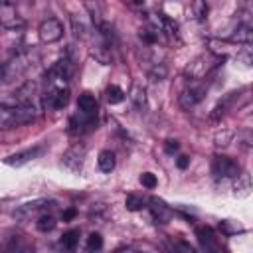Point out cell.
<instances>
[{"label":"cell","mask_w":253,"mask_h":253,"mask_svg":"<svg viewBox=\"0 0 253 253\" xmlns=\"http://www.w3.org/2000/svg\"><path fill=\"white\" fill-rule=\"evenodd\" d=\"M38 111L34 103H16V105H6L2 103L0 109V126L2 128H12L20 125H28L36 121Z\"/></svg>","instance_id":"cell-1"},{"label":"cell","mask_w":253,"mask_h":253,"mask_svg":"<svg viewBox=\"0 0 253 253\" xmlns=\"http://www.w3.org/2000/svg\"><path fill=\"white\" fill-rule=\"evenodd\" d=\"M223 55H217L213 51H206L202 55H198L196 59H192L184 71V75L190 79V81H202L204 77H208L213 69H217L221 63H223Z\"/></svg>","instance_id":"cell-2"},{"label":"cell","mask_w":253,"mask_h":253,"mask_svg":"<svg viewBox=\"0 0 253 253\" xmlns=\"http://www.w3.org/2000/svg\"><path fill=\"white\" fill-rule=\"evenodd\" d=\"M30 67V55L26 51H16L4 65H2V83L10 85L18 77L24 75V71Z\"/></svg>","instance_id":"cell-3"},{"label":"cell","mask_w":253,"mask_h":253,"mask_svg":"<svg viewBox=\"0 0 253 253\" xmlns=\"http://www.w3.org/2000/svg\"><path fill=\"white\" fill-rule=\"evenodd\" d=\"M69 103V87L67 83H49L43 93V107L47 111H59Z\"/></svg>","instance_id":"cell-4"},{"label":"cell","mask_w":253,"mask_h":253,"mask_svg":"<svg viewBox=\"0 0 253 253\" xmlns=\"http://www.w3.org/2000/svg\"><path fill=\"white\" fill-rule=\"evenodd\" d=\"M206 93H208V87H206L204 83H200V81H194L192 85H188V87H184V89L180 91L178 103H180V107H182L184 111H190V109H194L198 103L204 101Z\"/></svg>","instance_id":"cell-5"},{"label":"cell","mask_w":253,"mask_h":253,"mask_svg":"<svg viewBox=\"0 0 253 253\" xmlns=\"http://www.w3.org/2000/svg\"><path fill=\"white\" fill-rule=\"evenodd\" d=\"M49 206H53V202H49V200H34V202H26V204L18 206V208L12 211V217L18 219V221H28V219L40 215L42 211H45Z\"/></svg>","instance_id":"cell-6"},{"label":"cell","mask_w":253,"mask_h":253,"mask_svg":"<svg viewBox=\"0 0 253 253\" xmlns=\"http://www.w3.org/2000/svg\"><path fill=\"white\" fill-rule=\"evenodd\" d=\"M38 36L42 43H55L63 38V24L57 18H45L38 28Z\"/></svg>","instance_id":"cell-7"},{"label":"cell","mask_w":253,"mask_h":253,"mask_svg":"<svg viewBox=\"0 0 253 253\" xmlns=\"http://www.w3.org/2000/svg\"><path fill=\"white\" fill-rule=\"evenodd\" d=\"M85 154H87V148H85L81 142H77V144L69 146V148L63 152V156H61V164H63L69 172L77 174V172H81V168H83Z\"/></svg>","instance_id":"cell-8"},{"label":"cell","mask_w":253,"mask_h":253,"mask_svg":"<svg viewBox=\"0 0 253 253\" xmlns=\"http://www.w3.org/2000/svg\"><path fill=\"white\" fill-rule=\"evenodd\" d=\"M211 174L213 178H235L239 174V166L235 160H231L229 156L223 154H215L211 160Z\"/></svg>","instance_id":"cell-9"},{"label":"cell","mask_w":253,"mask_h":253,"mask_svg":"<svg viewBox=\"0 0 253 253\" xmlns=\"http://www.w3.org/2000/svg\"><path fill=\"white\" fill-rule=\"evenodd\" d=\"M0 24L6 30H18L24 26V18L18 14L16 4L12 0H2L0 4Z\"/></svg>","instance_id":"cell-10"},{"label":"cell","mask_w":253,"mask_h":253,"mask_svg":"<svg viewBox=\"0 0 253 253\" xmlns=\"http://www.w3.org/2000/svg\"><path fill=\"white\" fill-rule=\"evenodd\" d=\"M148 22H150L152 26H156V28H158L164 36H168V38H174V36L178 34V26H176V22L170 20L168 16H164V14H150Z\"/></svg>","instance_id":"cell-11"},{"label":"cell","mask_w":253,"mask_h":253,"mask_svg":"<svg viewBox=\"0 0 253 253\" xmlns=\"http://www.w3.org/2000/svg\"><path fill=\"white\" fill-rule=\"evenodd\" d=\"M43 152V146H34V148H26V150H22V152H16V154H12V156H8L4 162L8 164V166H22V164H26V162H30V160H34V158H38L40 154Z\"/></svg>","instance_id":"cell-12"},{"label":"cell","mask_w":253,"mask_h":253,"mask_svg":"<svg viewBox=\"0 0 253 253\" xmlns=\"http://www.w3.org/2000/svg\"><path fill=\"white\" fill-rule=\"evenodd\" d=\"M196 237H198L200 245H202L206 251H215V249H219L217 235L213 233L211 227H198V229H196Z\"/></svg>","instance_id":"cell-13"},{"label":"cell","mask_w":253,"mask_h":253,"mask_svg":"<svg viewBox=\"0 0 253 253\" xmlns=\"http://www.w3.org/2000/svg\"><path fill=\"white\" fill-rule=\"evenodd\" d=\"M148 204H150V206H148V210H150V215H152V219H154L156 223H166V221L170 219L172 211H170V208H168L164 202H160V200L152 198Z\"/></svg>","instance_id":"cell-14"},{"label":"cell","mask_w":253,"mask_h":253,"mask_svg":"<svg viewBox=\"0 0 253 253\" xmlns=\"http://www.w3.org/2000/svg\"><path fill=\"white\" fill-rule=\"evenodd\" d=\"M77 111L83 113V115H89V117H97L99 103H97L95 95H91V93H81L79 99H77Z\"/></svg>","instance_id":"cell-15"},{"label":"cell","mask_w":253,"mask_h":253,"mask_svg":"<svg viewBox=\"0 0 253 253\" xmlns=\"http://www.w3.org/2000/svg\"><path fill=\"white\" fill-rule=\"evenodd\" d=\"M229 43H241V45H247V43H253V30L245 24H239L233 34L229 36Z\"/></svg>","instance_id":"cell-16"},{"label":"cell","mask_w":253,"mask_h":253,"mask_svg":"<svg viewBox=\"0 0 253 253\" xmlns=\"http://www.w3.org/2000/svg\"><path fill=\"white\" fill-rule=\"evenodd\" d=\"M239 95L241 93H237V91H231V93H227L219 103H217V107L213 109V113H211V119H219L221 115H225L233 105H235V101L239 99Z\"/></svg>","instance_id":"cell-17"},{"label":"cell","mask_w":253,"mask_h":253,"mask_svg":"<svg viewBox=\"0 0 253 253\" xmlns=\"http://www.w3.org/2000/svg\"><path fill=\"white\" fill-rule=\"evenodd\" d=\"M97 164H99V170H101V172L109 174V172L115 170L117 158H115V154H113L111 150H101V152H99V158H97Z\"/></svg>","instance_id":"cell-18"},{"label":"cell","mask_w":253,"mask_h":253,"mask_svg":"<svg viewBox=\"0 0 253 253\" xmlns=\"http://www.w3.org/2000/svg\"><path fill=\"white\" fill-rule=\"evenodd\" d=\"M251 190V178L245 172H239L233 180V194L235 196H247Z\"/></svg>","instance_id":"cell-19"},{"label":"cell","mask_w":253,"mask_h":253,"mask_svg":"<svg viewBox=\"0 0 253 253\" xmlns=\"http://www.w3.org/2000/svg\"><path fill=\"white\" fill-rule=\"evenodd\" d=\"M128 99H130V103L136 109H144L146 107V91H144V87H140V85L134 83L130 87V91H128Z\"/></svg>","instance_id":"cell-20"},{"label":"cell","mask_w":253,"mask_h":253,"mask_svg":"<svg viewBox=\"0 0 253 253\" xmlns=\"http://www.w3.org/2000/svg\"><path fill=\"white\" fill-rule=\"evenodd\" d=\"M166 75H168V67H166L162 61H152V63H150V67H148V79H150L152 83L164 81Z\"/></svg>","instance_id":"cell-21"},{"label":"cell","mask_w":253,"mask_h":253,"mask_svg":"<svg viewBox=\"0 0 253 253\" xmlns=\"http://www.w3.org/2000/svg\"><path fill=\"white\" fill-rule=\"evenodd\" d=\"M105 99L109 105H119L125 101V91L119 87V85H109L105 89Z\"/></svg>","instance_id":"cell-22"},{"label":"cell","mask_w":253,"mask_h":253,"mask_svg":"<svg viewBox=\"0 0 253 253\" xmlns=\"http://www.w3.org/2000/svg\"><path fill=\"white\" fill-rule=\"evenodd\" d=\"M61 247L63 249H67V251H73L75 247H77V243H79V229H69V231H65L63 235H61Z\"/></svg>","instance_id":"cell-23"},{"label":"cell","mask_w":253,"mask_h":253,"mask_svg":"<svg viewBox=\"0 0 253 253\" xmlns=\"http://www.w3.org/2000/svg\"><path fill=\"white\" fill-rule=\"evenodd\" d=\"M190 8H192V16H194L196 20H200V22H204V20L208 18V12H210V6H208V2H206V0H194Z\"/></svg>","instance_id":"cell-24"},{"label":"cell","mask_w":253,"mask_h":253,"mask_svg":"<svg viewBox=\"0 0 253 253\" xmlns=\"http://www.w3.org/2000/svg\"><path fill=\"white\" fill-rule=\"evenodd\" d=\"M36 227L40 229V231H43V233H47V231H51L53 227H55V217L51 215V213H40L38 215V221H36Z\"/></svg>","instance_id":"cell-25"},{"label":"cell","mask_w":253,"mask_h":253,"mask_svg":"<svg viewBox=\"0 0 253 253\" xmlns=\"http://www.w3.org/2000/svg\"><path fill=\"white\" fill-rule=\"evenodd\" d=\"M144 204H146V202H144L140 196H136V194H128L126 200H125V206H126L128 211H138V210L144 208Z\"/></svg>","instance_id":"cell-26"},{"label":"cell","mask_w":253,"mask_h":253,"mask_svg":"<svg viewBox=\"0 0 253 253\" xmlns=\"http://www.w3.org/2000/svg\"><path fill=\"white\" fill-rule=\"evenodd\" d=\"M6 249L20 253V251H30V245H26V243L22 241V237H12V239L6 241Z\"/></svg>","instance_id":"cell-27"},{"label":"cell","mask_w":253,"mask_h":253,"mask_svg":"<svg viewBox=\"0 0 253 253\" xmlns=\"http://www.w3.org/2000/svg\"><path fill=\"white\" fill-rule=\"evenodd\" d=\"M101 247H103V237L93 231V233L87 237V249H89V251H99Z\"/></svg>","instance_id":"cell-28"},{"label":"cell","mask_w":253,"mask_h":253,"mask_svg":"<svg viewBox=\"0 0 253 253\" xmlns=\"http://www.w3.org/2000/svg\"><path fill=\"white\" fill-rule=\"evenodd\" d=\"M233 138V130H223L215 134V146H227Z\"/></svg>","instance_id":"cell-29"},{"label":"cell","mask_w":253,"mask_h":253,"mask_svg":"<svg viewBox=\"0 0 253 253\" xmlns=\"http://www.w3.org/2000/svg\"><path fill=\"white\" fill-rule=\"evenodd\" d=\"M140 184L144 186V188H148V190H152L158 182H156V176L152 174V172H144V174H140Z\"/></svg>","instance_id":"cell-30"},{"label":"cell","mask_w":253,"mask_h":253,"mask_svg":"<svg viewBox=\"0 0 253 253\" xmlns=\"http://www.w3.org/2000/svg\"><path fill=\"white\" fill-rule=\"evenodd\" d=\"M178 148H180V144H178V140H166L164 142V150L168 152V154H174V152H178Z\"/></svg>","instance_id":"cell-31"},{"label":"cell","mask_w":253,"mask_h":253,"mask_svg":"<svg viewBox=\"0 0 253 253\" xmlns=\"http://www.w3.org/2000/svg\"><path fill=\"white\" fill-rule=\"evenodd\" d=\"M176 164H178V168H182V170H184V168H186V166L190 164V158L182 154V156H178V160H176Z\"/></svg>","instance_id":"cell-32"},{"label":"cell","mask_w":253,"mask_h":253,"mask_svg":"<svg viewBox=\"0 0 253 253\" xmlns=\"http://www.w3.org/2000/svg\"><path fill=\"white\" fill-rule=\"evenodd\" d=\"M73 215H75V210H69V211H65V213H63V219H71Z\"/></svg>","instance_id":"cell-33"},{"label":"cell","mask_w":253,"mask_h":253,"mask_svg":"<svg viewBox=\"0 0 253 253\" xmlns=\"http://www.w3.org/2000/svg\"><path fill=\"white\" fill-rule=\"evenodd\" d=\"M243 24H245V26H249V28L253 30V16H251V18H247V20H245Z\"/></svg>","instance_id":"cell-34"},{"label":"cell","mask_w":253,"mask_h":253,"mask_svg":"<svg viewBox=\"0 0 253 253\" xmlns=\"http://www.w3.org/2000/svg\"><path fill=\"white\" fill-rule=\"evenodd\" d=\"M243 4H245L249 10H253V0H243Z\"/></svg>","instance_id":"cell-35"},{"label":"cell","mask_w":253,"mask_h":253,"mask_svg":"<svg viewBox=\"0 0 253 253\" xmlns=\"http://www.w3.org/2000/svg\"><path fill=\"white\" fill-rule=\"evenodd\" d=\"M134 6H144V0H130Z\"/></svg>","instance_id":"cell-36"}]
</instances>
